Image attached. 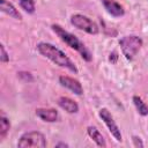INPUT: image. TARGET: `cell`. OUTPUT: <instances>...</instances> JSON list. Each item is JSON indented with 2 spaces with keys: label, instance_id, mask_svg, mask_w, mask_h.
I'll list each match as a JSON object with an SVG mask.
<instances>
[{
  "label": "cell",
  "instance_id": "obj_13",
  "mask_svg": "<svg viewBox=\"0 0 148 148\" xmlns=\"http://www.w3.org/2000/svg\"><path fill=\"white\" fill-rule=\"evenodd\" d=\"M133 103L138 110V112L141 116H147L148 114V105L142 101L141 97L139 96H133Z\"/></svg>",
  "mask_w": 148,
  "mask_h": 148
},
{
  "label": "cell",
  "instance_id": "obj_17",
  "mask_svg": "<svg viewBox=\"0 0 148 148\" xmlns=\"http://www.w3.org/2000/svg\"><path fill=\"white\" fill-rule=\"evenodd\" d=\"M132 140H133V143H134L135 147H143V143H142V141H141L140 138H138V136H133Z\"/></svg>",
  "mask_w": 148,
  "mask_h": 148
},
{
  "label": "cell",
  "instance_id": "obj_2",
  "mask_svg": "<svg viewBox=\"0 0 148 148\" xmlns=\"http://www.w3.org/2000/svg\"><path fill=\"white\" fill-rule=\"evenodd\" d=\"M52 30L54 31V34L65 43L67 44L71 49L77 51L80 53V56L83 58V60L86 61H91L92 60V54L91 52L86 47V45L73 34L68 32L67 30H65L62 27H60L59 24H52Z\"/></svg>",
  "mask_w": 148,
  "mask_h": 148
},
{
  "label": "cell",
  "instance_id": "obj_15",
  "mask_svg": "<svg viewBox=\"0 0 148 148\" xmlns=\"http://www.w3.org/2000/svg\"><path fill=\"white\" fill-rule=\"evenodd\" d=\"M20 6L28 14L35 13V1L34 0H20Z\"/></svg>",
  "mask_w": 148,
  "mask_h": 148
},
{
  "label": "cell",
  "instance_id": "obj_18",
  "mask_svg": "<svg viewBox=\"0 0 148 148\" xmlns=\"http://www.w3.org/2000/svg\"><path fill=\"white\" fill-rule=\"evenodd\" d=\"M117 59H118V56H117V52H112V53H110V57H109V60H110L111 62H116V61H117Z\"/></svg>",
  "mask_w": 148,
  "mask_h": 148
},
{
  "label": "cell",
  "instance_id": "obj_4",
  "mask_svg": "<svg viewBox=\"0 0 148 148\" xmlns=\"http://www.w3.org/2000/svg\"><path fill=\"white\" fill-rule=\"evenodd\" d=\"M17 147L20 148H44L46 147V140L43 133L38 131H31L24 133L18 142Z\"/></svg>",
  "mask_w": 148,
  "mask_h": 148
},
{
  "label": "cell",
  "instance_id": "obj_9",
  "mask_svg": "<svg viewBox=\"0 0 148 148\" xmlns=\"http://www.w3.org/2000/svg\"><path fill=\"white\" fill-rule=\"evenodd\" d=\"M36 116L39 117L43 121H46V123H54L58 119V112L54 109L39 108V109L36 110Z\"/></svg>",
  "mask_w": 148,
  "mask_h": 148
},
{
  "label": "cell",
  "instance_id": "obj_19",
  "mask_svg": "<svg viewBox=\"0 0 148 148\" xmlns=\"http://www.w3.org/2000/svg\"><path fill=\"white\" fill-rule=\"evenodd\" d=\"M56 147H68V145H66V143H58V145H56Z\"/></svg>",
  "mask_w": 148,
  "mask_h": 148
},
{
  "label": "cell",
  "instance_id": "obj_3",
  "mask_svg": "<svg viewBox=\"0 0 148 148\" xmlns=\"http://www.w3.org/2000/svg\"><path fill=\"white\" fill-rule=\"evenodd\" d=\"M119 45H120L121 52L125 56V58L127 60H132L136 56V53L139 52V50L141 49V46H142V39L139 36H135V35L124 36L119 40Z\"/></svg>",
  "mask_w": 148,
  "mask_h": 148
},
{
  "label": "cell",
  "instance_id": "obj_5",
  "mask_svg": "<svg viewBox=\"0 0 148 148\" xmlns=\"http://www.w3.org/2000/svg\"><path fill=\"white\" fill-rule=\"evenodd\" d=\"M71 23L75 28H77L79 30H82V31H84L87 34H90V35H96L99 31L98 25L92 20H90L88 16H84L82 14L72 15L71 16Z\"/></svg>",
  "mask_w": 148,
  "mask_h": 148
},
{
  "label": "cell",
  "instance_id": "obj_11",
  "mask_svg": "<svg viewBox=\"0 0 148 148\" xmlns=\"http://www.w3.org/2000/svg\"><path fill=\"white\" fill-rule=\"evenodd\" d=\"M0 9H1V12H3L5 14L9 15V16L13 17V18L22 20L21 13L14 7L13 3H10V2L7 1V0H0Z\"/></svg>",
  "mask_w": 148,
  "mask_h": 148
},
{
  "label": "cell",
  "instance_id": "obj_16",
  "mask_svg": "<svg viewBox=\"0 0 148 148\" xmlns=\"http://www.w3.org/2000/svg\"><path fill=\"white\" fill-rule=\"evenodd\" d=\"M0 60H1V62H8L9 61V56L6 52L3 45H0Z\"/></svg>",
  "mask_w": 148,
  "mask_h": 148
},
{
  "label": "cell",
  "instance_id": "obj_8",
  "mask_svg": "<svg viewBox=\"0 0 148 148\" xmlns=\"http://www.w3.org/2000/svg\"><path fill=\"white\" fill-rule=\"evenodd\" d=\"M102 2H103L104 8L106 9V12L110 15H112L114 17H120L125 14L124 7L120 3H118L117 1H114V0H102Z\"/></svg>",
  "mask_w": 148,
  "mask_h": 148
},
{
  "label": "cell",
  "instance_id": "obj_1",
  "mask_svg": "<svg viewBox=\"0 0 148 148\" xmlns=\"http://www.w3.org/2000/svg\"><path fill=\"white\" fill-rule=\"evenodd\" d=\"M37 50L43 57L47 58L56 65H58L62 68H66L74 74H77L79 71H77V67L75 66V64L61 50H59L54 45H52L50 43H39L37 45Z\"/></svg>",
  "mask_w": 148,
  "mask_h": 148
},
{
  "label": "cell",
  "instance_id": "obj_12",
  "mask_svg": "<svg viewBox=\"0 0 148 148\" xmlns=\"http://www.w3.org/2000/svg\"><path fill=\"white\" fill-rule=\"evenodd\" d=\"M87 133H88V135L95 141V143H96L98 147H106V142H105V140H104L102 133H101L96 127L89 126V127L87 128Z\"/></svg>",
  "mask_w": 148,
  "mask_h": 148
},
{
  "label": "cell",
  "instance_id": "obj_10",
  "mask_svg": "<svg viewBox=\"0 0 148 148\" xmlns=\"http://www.w3.org/2000/svg\"><path fill=\"white\" fill-rule=\"evenodd\" d=\"M58 105L62 110H65L66 112H68V113H76L79 111L77 103L75 101H73L72 98H69V97L62 96V97L58 98Z\"/></svg>",
  "mask_w": 148,
  "mask_h": 148
},
{
  "label": "cell",
  "instance_id": "obj_7",
  "mask_svg": "<svg viewBox=\"0 0 148 148\" xmlns=\"http://www.w3.org/2000/svg\"><path fill=\"white\" fill-rule=\"evenodd\" d=\"M59 83L62 86V87H65V88H67V89H69L73 94H75V95H82L83 94V88H82V86H81V83L77 81V80H75L74 77H69V76H66V75H61V76H59Z\"/></svg>",
  "mask_w": 148,
  "mask_h": 148
},
{
  "label": "cell",
  "instance_id": "obj_14",
  "mask_svg": "<svg viewBox=\"0 0 148 148\" xmlns=\"http://www.w3.org/2000/svg\"><path fill=\"white\" fill-rule=\"evenodd\" d=\"M9 128H10V123H9V120H8L5 116H1V117H0V138H1V140L6 136V134L8 133Z\"/></svg>",
  "mask_w": 148,
  "mask_h": 148
},
{
  "label": "cell",
  "instance_id": "obj_6",
  "mask_svg": "<svg viewBox=\"0 0 148 148\" xmlns=\"http://www.w3.org/2000/svg\"><path fill=\"white\" fill-rule=\"evenodd\" d=\"M99 117H101V119L104 121V124L106 125V127H108V130L110 131V133L112 134V136H113L117 141H121V140H123V136H121L120 130H119L118 125L116 124V121H114V119H113L111 112H110L108 109L103 108V109L99 110Z\"/></svg>",
  "mask_w": 148,
  "mask_h": 148
}]
</instances>
